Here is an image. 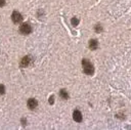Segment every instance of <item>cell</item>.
<instances>
[{
  "label": "cell",
  "mask_w": 131,
  "mask_h": 130,
  "mask_svg": "<svg viewBox=\"0 0 131 130\" xmlns=\"http://www.w3.org/2000/svg\"><path fill=\"white\" fill-rule=\"evenodd\" d=\"M5 4V0H0V6H3Z\"/></svg>",
  "instance_id": "cell-12"
},
{
  "label": "cell",
  "mask_w": 131,
  "mask_h": 130,
  "mask_svg": "<svg viewBox=\"0 0 131 130\" xmlns=\"http://www.w3.org/2000/svg\"><path fill=\"white\" fill-rule=\"evenodd\" d=\"M78 23H79V21H78L76 18L72 20V25H73V26H77V25H78Z\"/></svg>",
  "instance_id": "cell-11"
},
{
  "label": "cell",
  "mask_w": 131,
  "mask_h": 130,
  "mask_svg": "<svg viewBox=\"0 0 131 130\" xmlns=\"http://www.w3.org/2000/svg\"><path fill=\"white\" fill-rule=\"evenodd\" d=\"M82 66H83V70H84L85 74H87V75H92V74H93L94 69H93L92 63H91L89 60L83 59V60H82Z\"/></svg>",
  "instance_id": "cell-1"
},
{
  "label": "cell",
  "mask_w": 131,
  "mask_h": 130,
  "mask_svg": "<svg viewBox=\"0 0 131 130\" xmlns=\"http://www.w3.org/2000/svg\"><path fill=\"white\" fill-rule=\"evenodd\" d=\"M37 106H38V102H37V100H36V99H34V98H30V99L28 100V107H29L31 110L36 109V108H37Z\"/></svg>",
  "instance_id": "cell-5"
},
{
  "label": "cell",
  "mask_w": 131,
  "mask_h": 130,
  "mask_svg": "<svg viewBox=\"0 0 131 130\" xmlns=\"http://www.w3.org/2000/svg\"><path fill=\"white\" fill-rule=\"evenodd\" d=\"M97 47H98V43H97V41L95 39H92V40L89 41V48L90 49L95 50V49H97Z\"/></svg>",
  "instance_id": "cell-7"
},
{
  "label": "cell",
  "mask_w": 131,
  "mask_h": 130,
  "mask_svg": "<svg viewBox=\"0 0 131 130\" xmlns=\"http://www.w3.org/2000/svg\"><path fill=\"white\" fill-rule=\"evenodd\" d=\"M101 30H102V29H101V26H100V25H96V26H95V31H96L97 33L101 32Z\"/></svg>",
  "instance_id": "cell-10"
},
{
  "label": "cell",
  "mask_w": 131,
  "mask_h": 130,
  "mask_svg": "<svg viewBox=\"0 0 131 130\" xmlns=\"http://www.w3.org/2000/svg\"><path fill=\"white\" fill-rule=\"evenodd\" d=\"M32 31V28L29 24H23L21 27H20V32L23 34V35H28L30 34Z\"/></svg>",
  "instance_id": "cell-2"
},
{
  "label": "cell",
  "mask_w": 131,
  "mask_h": 130,
  "mask_svg": "<svg viewBox=\"0 0 131 130\" xmlns=\"http://www.w3.org/2000/svg\"><path fill=\"white\" fill-rule=\"evenodd\" d=\"M11 20H12V22H14L15 24H18V23H20V22L23 20V17H22V15H21L20 12L14 11L12 15H11Z\"/></svg>",
  "instance_id": "cell-3"
},
{
  "label": "cell",
  "mask_w": 131,
  "mask_h": 130,
  "mask_svg": "<svg viewBox=\"0 0 131 130\" xmlns=\"http://www.w3.org/2000/svg\"><path fill=\"white\" fill-rule=\"evenodd\" d=\"M31 61H32V58H31L30 56H25V57L22 59V61H21V67H23V68L28 67L29 64L31 63Z\"/></svg>",
  "instance_id": "cell-4"
},
{
  "label": "cell",
  "mask_w": 131,
  "mask_h": 130,
  "mask_svg": "<svg viewBox=\"0 0 131 130\" xmlns=\"http://www.w3.org/2000/svg\"><path fill=\"white\" fill-rule=\"evenodd\" d=\"M73 118L76 122H81L82 121V114L79 111H75L73 113Z\"/></svg>",
  "instance_id": "cell-6"
},
{
  "label": "cell",
  "mask_w": 131,
  "mask_h": 130,
  "mask_svg": "<svg viewBox=\"0 0 131 130\" xmlns=\"http://www.w3.org/2000/svg\"><path fill=\"white\" fill-rule=\"evenodd\" d=\"M53 96H51V97H49V103H53Z\"/></svg>",
  "instance_id": "cell-13"
},
{
  "label": "cell",
  "mask_w": 131,
  "mask_h": 130,
  "mask_svg": "<svg viewBox=\"0 0 131 130\" xmlns=\"http://www.w3.org/2000/svg\"><path fill=\"white\" fill-rule=\"evenodd\" d=\"M4 92H5V88H4V86L0 84V94H4Z\"/></svg>",
  "instance_id": "cell-9"
},
{
  "label": "cell",
  "mask_w": 131,
  "mask_h": 130,
  "mask_svg": "<svg viewBox=\"0 0 131 130\" xmlns=\"http://www.w3.org/2000/svg\"><path fill=\"white\" fill-rule=\"evenodd\" d=\"M60 96H61L63 99H68L69 94H68V92L66 91L64 89H61V90H60Z\"/></svg>",
  "instance_id": "cell-8"
}]
</instances>
